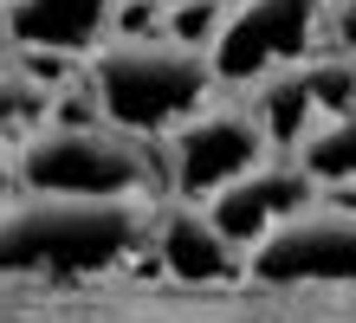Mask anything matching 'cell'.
I'll return each mask as SVG.
<instances>
[{
    "label": "cell",
    "mask_w": 356,
    "mask_h": 323,
    "mask_svg": "<svg viewBox=\"0 0 356 323\" xmlns=\"http://www.w3.org/2000/svg\"><path fill=\"white\" fill-rule=\"evenodd\" d=\"M143 240H149L143 201H78V194L0 201V272L13 278H91L123 265Z\"/></svg>",
    "instance_id": "cell-1"
},
{
    "label": "cell",
    "mask_w": 356,
    "mask_h": 323,
    "mask_svg": "<svg viewBox=\"0 0 356 323\" xmlns=\"http://www.w3.org/2000/svg\"><path fill=\"white\" fill-rule=\"evenodd\" d=\"M85 84L97 103V123L143 142L156 129L181 123L195 103H207L214 72H207L201 52L175 46L162 33H104L85 52Z\"/></svg>",
    "instance_id": "cell-2"
},
{
    "label": "cell",
    "mask_w": 356,
    "mask_h": 323,
    "mask_svg": "<svg viewBox=\"0 0 356 323\" xmlns=\"http://www.w3.org/2000/svg\"><path fill=\"white\" fill-rule=\"evenodd\" d=\"M13 194H78V201H143L149 188V156L136 136L111 123H33L7 149Z\"/></svg>",
    "instance_id": "cell-3"
},
{
    "label": "cell",
    "mask_w": 356,
    "mask_h": 323,
    "mask_svg": "<svg viewBox=\"0 0 356 323\" xmlns=\"http://www.w3.org/2000/svg\"><path fill=\"white\" fill-rule=\"evenodd\" d=\"M330 0H227L220 26L207 39V72L214 84H253L259 72L318 58V26Z\"/></svg>",
    "instance_id": "cell-4"
},
{
    "label": "cell",
    "mask_w": 356,
    "mask_h": 323,
    "mask_svg": "<svg viewBox=\"0 0 356 323\" xmlns=\"http://www.w3.org/2000/svg\"><path fill=\"white\" fill-rule=\"evenodd\" d=\"M240 272L259 285H350L356 272V220L343 201H305L298 213L272 220L240 252Z\"/></svg>",
    "instance_id": "cell-5"
},
{
    "label": "cell",
    "mask_w": 356,
    "mask_h": 323,
    "mask_svg": "<svg viewBox=\"0 0 356 323\" xmlns=\"http://www.w3.org/2000/svg\"><path fill=\"white\" fill-rule=\"evenodd\" d=\"M259 156H272L266 129L246 117V103H195L181 123H169V181L188 201H207L220 181H234L240 168H253Z\"/></svg>",
    "instance_id": "cell-6"
},
{
    "label": "cell",
    "mask_w": 356,
    "mask_h": 323,
    "mask_svg": "<svg viewBox=\"0 0 356 323\" xmlns=\"http://www.w3.org/2000/svg\"><path fill=\"white\" fill-rule=\"evenodd\" d=\"M305 201H318V194H311V181L279 156V149H272V156H259L253 168H240L234 181H220V188L207 194V201H195V207L207 213V226H214L227 246H240V252H246L272 220L298 213Z\"/></svg>",
    "instance_id": "cell-7"
},
{
    "label": "cell",
    "mask_w": 356,
    "mask_h": 323,
    "mask_svg": "<svg viewBox=\"0 0 356 323\" xmlns=\"http://www.w3.org/2000/svg\"><path fill=\"white\" fill-rule=\"evenodd\" d=\"M117 0H0V39L26 58H85L111 33Z\"/></svg>",
    "instance_id": "cell-8"
},
{
    "label": "cell",
    "mask_w": 356,
    "mask_h": 323,
    "mask_svg": "<svg viewBox=\"0 0 356 323\" xmlns=\"http://www.w3.org/2000/svg\"><path fill=\"white\" fill-rule=\"evenodd\" d=\"M149 240H156V258L181 278V285H220V278L240 272V246H227L195 201L162 207V220H156Z\"/></svg>",
    "instance_id": "cell-9"
},
{
    "label": "cell",
    "mask_w": 356,
    "mask_h": 323,
    "mask_svg": "<svg viewBox=\"0 0 356 323\" xmlns=\"http://www.w3.org/2000/svg\"><path fill=\"white\" fill-rule=\"evenodd\" d=\"M246 117H253L259 129H266V142L279 149H291V136L318 117V103H311V84H305V65H279V72H259L253 84H246Z\"/></svg>",
    "instance_id": "cell-10"
},
{
    "label": "cell",
    "mask_w": 356,
    "mask_h": 323,
    "mask_svg": "<svg viewBox=\"0 0 356 323\" xmlns=\"http://www.w3.org/2000/svg\"><path fill=\"white\" fill-rule=\"evenodd\" d=\"M285 162L311 181V194H318V188H343V181L356 175V136H350V117H311L298 136H291Z\"/></svg>",
    "instance_id": "cell-11"
},
{
    "label": "cell",
    "mask_w": 356,
    "mask_h": 323,
    "mask_svg": "<svg viewBox=\"0 0 356 323\" xmlns=\"http://www.w3.org/2000/svg\"><path fill=\"white\" fill-rule=\"evenodd\" d=\"M46 117H52V84L33 78V65H0V156Z\"/></svg>",
    "instance_id": "cell-12"
},
{
    "label": "cell",
    "mask_w": 356,
    "mask_h": 323,
    "mask_svg": "<svg viewBox=\"0 0 356 323\" xmlns=\"http://www.w3.org/2000/svg\"><path fill=\"white\" fill-rule=\"evenodd\" d=\"M220 7L227 0H169L162 7V39H175L188 52H207V39L220 26Z\"/></svg>",
    "instance_id": "cell-13"
},
{
    "label": "cell",
    "mask_w": 356,
    "mask_h": 323,
    "mask_svg": "<svg viewBox=\"0 0 356 323\" xmlns=\"http://www.w3.org/2000/svg\"><path fill=\"white\" fill-rule=\"evenodd\" d=\"M13 194V168H7V156H0V201Z\"/></svg>",
    "instance_id": "cell-14"
},
{
    "label": "cell",
    "mask_w": 356,
    "mask_h": 323,
    "mask_svg": "<svg viewBox=\"0 0 356 323\" xmlns=\"http://www.w3.org/2000/svg\"><path fill=\"white\" fill-rule=\"evenodd\" d=\"M156 7H169V0H156Z\"/></svg>",
    "instance_id": "cell-15"
}]
</instances>
